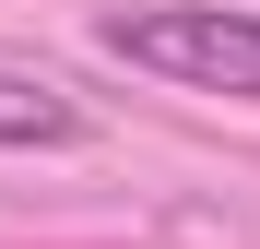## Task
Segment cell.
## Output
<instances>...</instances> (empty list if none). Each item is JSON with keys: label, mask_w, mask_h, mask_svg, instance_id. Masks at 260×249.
I'll list each match as a JSON object with an SVG mask.
<instances>
[{"label": "cell", "mask_w": 260, "mask_h": 249, "mask_svg": "<svg viewBox=\"0 0 260 249\" xmlns=\"http://www.w3.org/2000/svg\"><path fill=\"white\" fill-rule=\"evenodd\" d=\"M71 143H95L83 95H59L48 71H12L0 60V154H71Z\"/></svg>", "instance_id": "2"}, {"label": "cell", "mask_w": 260, "mask_h": 249, "mask_svg": "<svg viewBox=\"0 0 260 249\" xmlns=\"http://www.w3.org/2000/svg\"><path fill=\"white\" fill-rule=\"evenodd\" d=\"M95 48L178 83V95H237L260 107V12H225V0H118L95 12Z\"/></svg>", "instance_id": "1"}]
</instances>
